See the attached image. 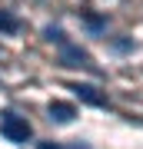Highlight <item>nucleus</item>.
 <instances>
[{"label":"nucleus","mask_w":143,"mask_h":149,"mask_svg":"<svg viewBox=\"0 0 143 149\" xmlns=\"http://www.w3.org/2000/svg\"><path fill=\"white\" fill-rule=\"evenodd\" d=\"M0 133H4L10 143H27L30 139V123L23 116H17V113H0Z\"/></svg>","instance_id":"1"},{"label":"nucleus","mask_w":143,"mask_h":149,"mask_svg":"<svg viewBox=\"0 0 143 149\" xmlns=\"http://www.w3.org/2000/svg\"><path fill=\"white\" fill-rule=\"evenodd\" d=\"M57 47H60V60H63V66H87V70H97L93 60H90V53H87L83 47H77V43H70V40L57 43Z\"/></svg>","instance_id":"2"},{"label":"nucleus","mask_w":143,"mask_h":149,"mask_svg":"<svg viewBox=\"0 0 143 149\" xmlns=\"http://www.w3.org/2000/svg\"><path fill=\"white\" fill-rule=\"evenodd\" d=\"M67 90H73V96L80 103H87V106H106V96L97 93V86H90V83H73V86H67Z\"/></svg>","instance_id":"3"},{"label":"nucleus","mask_w":143,"mask_h":149,"mask_svg":"<svg viewBox=\"0 0 143 149\" xmlns=\"http://www.w3.org/2000/svg\"><path fill=\"white\" fill-rule=\"evenodd\" d=\"M47 113H50V119H53V123H60V126H63V123H70V119L77 116V109L70 106V103H60V100H57V103H50V109H47Z\"/></svg>","instance_id":"4"},{"label":"nucleus","mask_w":143,"mask_h":149,"mask_svg":"<svg viewBox=\"0 0 143 149\" xmlns=\"http://www.w3.org/2000/svg\"><path fill=\"white\" fill-rule=\"evenodd\" d=\"M0 30H4V33H17V30H20V20L0 10Z\"/></svg>","instance_id":"5"},{"label":"nucleus","mask_w":143,"mask_h":149,"mask_svg":"<svg viewBox=\"0 0 143 149\" xmlns=\"http://www.w3.org/2000/svg\"><path fill=\"white\" fill-rule=\"evenodd\" d=\"M83 23H87L93 33H100V30L106 27V20H103V17H90V13H83Z\"/></svg>","instance_id":"6"},{"label":"nucleus","mask_w":143,"mask_h":149,"mask_svg":"<svg viewBox=\"0 0 143 149\" xmlns=\"http://www.w3.org/2000/svg\"><path fill=\"white\" fill-rule=\"evenodd\" d=\"M47 40H50V43H63V40H67V33L60 30V27H47Z\"/></svg>","instance_id":"7"}]
</instances>
